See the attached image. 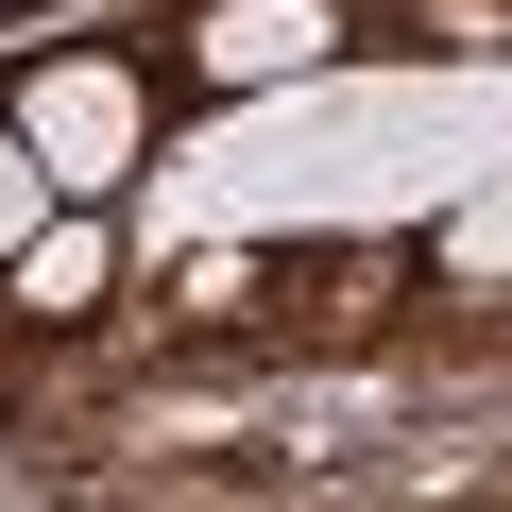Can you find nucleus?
Instances as JSON below:
<instances>
[{"label": "nucleus", "instance_id": "obj_1", "mask_svg": "<svg viewBox=\"0 0 512 512\" xmlns=\"http://www.w3.org/2000/svg\"><path fill=\"white\" fill-rule=\"evenodd\" d=\"M86 274H103V239H86L69 205H52V222L18 239V308H52V325H69V308H86Z\"/></svg>", "mask_w": 512, "mask_h": 512}, {"label": "nucleus", "instance_id": "obj_2", "mask_svg": "<svg viewBox=\"0 0 512 512\" xmlns=\"http://www.w3.org/2000/svg\"><path fill=\"white\" fill-rule=\"evenodd\" d=\"M52 205H69V188H52V154H35L18 120H0V256H18V239H35Z\"/></svg>", "mask_w": 512, "mask_h": 512}, {"label": "nucleus", "instance_id": "obj_3", "mask_svg": "<svg viewBox=\"0 0 512 512\" xmlns=\"http://www.w3.org/2000/svg\"><path fill=\"white\" fill-rule=\"evenodd\" d=\"M205 52H222V69H274V52H308V0H239Z\"/></svg>", "mask_w": 512, "mask_h": 512}]
</instances>
